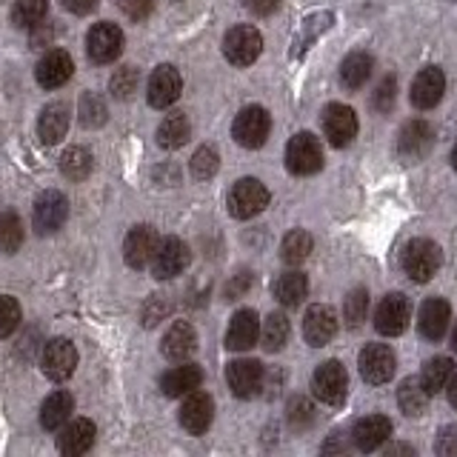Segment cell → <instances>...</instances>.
Masks as SVG:
<instances>
[{"label": "cell", "instance_id": "obj_1", "mask_svg": "<svg viewBox=\"0 0 457 457\" xmlns=\"http://www.w3.org/2000/svg\"><path fill=\"white\" fill-rule=\"evenodd\" d=\"M440 263H443V254H440V246L435 240L418 237V240H411L403 252V271L414 283L432 280L437 275Z\"/></svg>", "mask_w": 457, "mask_h": 457}, {"label": "cell", "instance_id": "obj_2", "mask_svg": "<svg viewBox=\"0 0 457 457\" xmlns=\"http://www.w3.org/2000/svg\"><path fill=\"white\" fill-rule=\"evenodd\" d=\"M269 206V189L257 178H243L228 192V212L237 220H249Z\"/></svg>", "mask_w": 457, "mask_h": 457}, {"label": "cell", "instance_id": "obj_3", "mask_svg": "<svg viewBox=\"0 0 457 457\" xmlns=\"http://www.w3.org/2000/svg\"><path fill=\"white\" fill-rule=\"evenodd\" d=\"M271 132V118L263 106H246L232 123V135L243 149H261Z\"/></svg>", "mask_w": 457, "mask_h": 457}, {"label": "cell", "instance_id": "obj_4", "mask_svg": "<svg viewBox=\"0 0 457 457\" xmlns=\"http://www.w3.org/2000/svg\"><path fill=\"white\" fill-rule=\"evenodd\" d=\"M263 52V37L254 26H235L226 32L223 54L228 63L235 66H252Z\"/></svg>", "mask_w": 457, "mask_h": 457}, {"label": "cell", "instance_id": "obj_5", "mask_svg": "<svg viewBox=\"0 0 457 457\" xmlns=\"http://www.w3.org/2000/svg\"><path fill=\"white\" fill-rule=\"evenodd\" d=\"M192 254L189 246L180 240V237H163L157 243V249L152 254V275L157 280H169V278H178L189 266Z\"/></svg>", "mask_w": 457, "mask_h": 457}, {"label": "cell", "instance_id": "obj_6", "mask_svg": "<svg viewBox=\"0 0 457 457\" xmlns=\"http://www.w3.org/2000/svg\"><path fill=\"white\" fill-rule=\"evenodd\" d=\"M346 389H349V375L337 361H326L318 366V371H314V378H312V392L320 403L340 406L343 397H346Z\"/></svg>", "mask_w": 457, "mask_h": 457}, {"label": "cell", "instance_id": "obj_7", "mask_svg": "<svg viewBox=\"0 0 457 457\" xmlns=\"http://www.w3.org/2000/svg\"><path fill=\"white\" fill-rule=\"evenodd\" d=\"M323 166V149L314 135L300 132L286 146V169L292 175H314Z\"/></svg>", "mask_w": 457, "mask_h": 457}, {"label": "cell", "instance_id": "obj_8", "mask_svg": "<svg viewBox=\"0 0 457 457\" xmlns=\"http://www.w3.org/2000/svg\"><path fill=\"white\" fill-rule=\"evenodd\" d=\"M409 318H411V306L409 300L400 295V292H392L380 300V306L375 312V328L386 337H397L406 332L409 326Z\"/></svg>", "mask_w": 457, "mask_h": 457}, {"label": "cell", "instance_id": "obj_9", "mask_svg": "<svg viewBox=\"0 0 457 457\" xmlns=\"http://www.w3.org/2000/svg\"><path fill=\"white\" fill-rule=\"evenodd\" d=\"M43 371H46V378L54 380V383H63L71 378V371L78 366V349L71 346V340L66 337H57V340H49L46 349H43Z\"/></svg>", "mask_w": 457, "mask_h": 457}, {"label": "cell", "instance_id": "obj_10", "mask_svg": "<svg viewBox=\"0 0 457 457\" xmlns=\"http://www.w3.org/2000/svg\"><path fill=\"white\" fill-rule=\"evenodd\" d=\"M86 49H89V57L95 63H112L118 61L123 52V32L120 26L114 23H97L92 26L89 37H86Z\"/></svg>", "mask_w": 457, "mask_h": 457}, {"label": "cell", "instance_id": "obj_11", "mask_svg": "<svg viewBox=\"0 0 457 457\" xmlns=\"http://www.w3.org/2000/svg\"><path fill=\"white\" fill-rule=\"evenodd\" d=\"M69 218V200L66 195L61 192H43L37 200H35V214H32V220H35V228L40 235H52L57 232Z\"/></svg>", "mask_w": 457, "mask_h": 457}, {"label": "cell", "instance_id": "obj_12", "mask_svg": "<svg viewBox=\"0 0 457 457\" xmlns=\"http://www.w3.org/2000/svg\"><path fill=\"white\" fill-rule=\"evenodd\" d=\"M180 92H183L180 71L175 66L163 63V66L154 69V75L149 80V95H146V100H149L152 109H169L180 97Z\"/></svg>", "mask_w": 457, "mask_h": 457}, {"label": "cell", "instance_id": "obj_13", "mask_svg": "<svg viewBox=\"0 0 457 457\" xmlns=\"http://www.w3.org/2000/svg\"><path fill=\"white\" fill-rule=\"evenodd\" d=\"M395 366H397L395 352L389 346H383V343H369V346L361 352V375L371 386L392 380Z\"/></svg>", "mask_w": 457, "mask_h": 457}, {"label": "cell", "instance_id": "obj_14", "mask_svg": "<svg viewBox=\"0 0 457 457\" xmlns=\"http://www.w3.org/2000/svg\"><path fill=\"white\" fill-rule=\"evenodd\" d=\"M323 132H326V137H328L332 146H337V149L349 146V143L354 140V135H357V114L349 106H343V104L326 106Z\"/></svg>", "mask_w": 457, "mask_h": 457}, {"label": "cell", "instance_id": "obj_15", "mask_svg": "<svg viewBox=\"0 0 457 457\" xmlns=\"http://www.w3.org/2000/svg\"><path fill=\"white\" fill-rule=\"evenodd\" d=\"M226 380H228V389H232L235 397L249 400L263 389L266 371L257 361H235V363H228Z\"/></svg>", "mask_w": 457, "mask_h": 457}, {"label": "cell", "instance_id": "obj_16", "mask_svg": "<svg viewBox=\"0 0 457 457\" xmlns=\"http://www.w3.org/2000/svg\"><path fill=\"white\" fill-rule=\"evenodd\" d=\"M161 349L166 354V361L171 363H183L197 352V332L189 320H175L169 326V332L163 335Z\"/></svg>", "mask_w": 457, "mask_h": 457}, {"label": "cell", "instance_id": "obj_17", "mask_svg": "<svg viewBox=\"0 0 457 457\" xmlns=\"http://www.w3.org/2000/svg\"><path fill=\"white\" fill-rule=\"evenodd\" d=\"M214 418V403L206 392H189V397L183 400L180 406V426L186 428L189 435H204L206 428L212 426Z\"/></svg>", "mask_w": 457, "mask_h": 457}, {"label": "cell", "instance_id": "obj_18", "mask_svg": "<svg viewBox=\"0 0 457 457\" xmlns=\"http://www.w3.org/2000/svg\"><path fill=\"white\" fill-rule=\"evenodd\" d=\"M257 337H261V320H257V312L254 309L235 312V318H232V323H228V332H226V349L246 352L254 346Z\"/></svg>", "mask_w": 457, "mask_h": 457}, {"label": "cell", "instance_id": "obj_19", "mask_svg": "<svg viewBox=\"0 0 457 457\" xmlns=\"http://www.w3.org/2000/svg\"><path fill=\"white\" fill-rule=\"evenodd\" d=\"M71 71H75V63H71L69 52L52 49V52L43 54V61L37 63L35 78L43 89H61V86L71 78Z\"/></svg>", "mask_w": 457, "mask_h": 457}, {"label": "cell", "instance_id": "obj_20", "mask_svg": "<svg viewBox=\"0 0 457 457\" xmlns=\"http://www.w3.org/2000/svg\"><path fill=\"white\" fill-rule=\"evenodd\" d=\"M392 435V420L383 418V414H369V418H361L352 428V443L361 452H375L380 449Z\"/></svg>", "mask_w": 457, "mask_h": 457}, {"label": "cell", "instance_id": "obj_21", "mask_svg": "<svg viewBox=\"0 0 457 457\" xmlns=\"http://www.w3.org/2000/svg\"><path fill=\"white\" fill-rule=\"evenodd\" d=\"M443 92H446V78L437 66H428L411 83V104L418 109H435L443 100Z\"/></svg>", "mask_w": 457, "mask_h": 457}, {"label": "cell", "instance_id": "obj_22", "mask_svg": "<svg viewBox=\"0 0 457 457\" xmlns=\"http://www.w3.org/2000/svg\"><path fill=\"white\" fill-rule=\"evenodd\" d=\"M157 249V235H154V228L152 226H135V228H129V235L123 240V257H126V263L132 266V269H143L149 261H152V254Z\"/></svg>", "mask_w": 457, "mask_h": 457}, {"label": "cell", "instance_id": "obj_23", "mask_svg": "<svg viewBox=\"0 0 457 457\" xmlns=\"http://www.w3.org/2000/svg\"><path fill=\"white\" fill-rule=\"evenodd\" d=\"M337 332V314L328 306H312L303 318V337L309 346H326Z\"/></svg>", "mask_w": 457, "mask_h": 457}, {"label": "cell", "instance_id": "obj_24", "mask_svg": "<svg viewBox=\"0 0 457 457\" xmlns=\"http://www.w3.org/2000/svg\"><path fill=\"white\" fill-rule=\"evenodd\" d=\"M435 143V129L426 120H409L397 135V152L414 161V157H423Z\"/></svg>", "mask_w": 457, "mask_h": 457}, {"label": "cell", "instance_id": "obj_25", "mask_svg": "<svg viewBox=\"0 0 457 457\" xmlns=\"http://www.w3.org/2000/svg\"><path fill=\"white\" fill-rule=\"evenodd\" d=\"M449 320H452V309L443 297H428L420 306L418 326H420V335L426 340H440L443 335H446Z\"/></svg>", "mask_w": 457, "mask_h": 457}, {"label": "cell", "instance_id": "obj_26", "mask_svg": "<svg viewBox=\"0 0 457 457\" xmlns=\"http://www.w3.org/2000/svg\"><path fill=\"white\" fill-rule=\"evenodd\" d=\"M95 435H97V428L92 420H86V418L71 420L61 432V437H57V449L69 457H78V454L89 452L95 446Z\"/></svg>", "mask_w": 457, "mask_h": 457}, {"label": "cell", "instance_id": "obj_27", "mask_svg": "<svg viewBox=\"0 0 457 457\" xmlns=\"http://www.w3.org/2000/svg\"><path fill=\"white\" fill-rule=\"evenodd\" d=\"M200 383H204V371H200V366L183 363V366H175L166 371L161 378V389L166 397H180V395H189V392L200 389Z\"/></svg>", "mask_w": 457, "mask_h": 457}, {"label": "cell", "instance_id": "obj_28", "mask_svg": "<svg viewBox=\"0 0 457 457\" xmlns=\"http://www.w3.org/2000/svg\"><path fill=\"white\" fill-rule=\"evenodd\" d=\"M66 132H69V106L66 104H49L40 112V120H37L40 140L52 146V143H57Z\"/></svg>", "mask_w": 457, "mask_h": 457}, {"label": "cell", "instance_id": "obj_29", "mask_svg": "<svg viewBox=\"0 0 457 457\" xmlns=\"http://www.w3.org/2000/svg\"><path fill=\"white\" fill-rule=\"evenodd\" d=\"M306 295H309V278L303 275V271H297V269L286 271V275H280L278 283H275V297L286 309L300 306L306 300Z\"/></svg>", "mask_w": 457, "mask_h": 457}, {"label": "cell", "instance_id": "obj_30", "mask_svg": "<svg viewBox=\"0 0 457 457\" xmlns=\"http://www.w3.org/2000/svg\"><path fill=\"white\" fill-rule=\"evenodd\" d=\"M71 409H75V400H71L69 392H54L49 395L46 400H43V406H40V423L43 428H61L66 420H69V414Z\"/></svg>", "mask_w": 457, "mask_h": 457}, {"label": "cell", "instance_id": "obj_31", "mask_svg": "<svg viewBox=\"0 0 457 457\" xmlns=\"http://www.w3.org/2000/svg\"><path fill=\"white\" fill-rule=\"evenodd\" d=\"M371 69H375V61L366 52H352L340 66V80L346 89H361L366 86V80L371 78Z\"/></svg>", "mask_w": 457, "mask_h": 457}, {"label": "cell", "instance_id": "obj_32", "mask_svg": "<svg viewBox=\"0 0 457 457\" xmlns=\"http://www.w3.org/2000/svg\"><path fill=\"white\" fill-rule=\"evenodd\" d=\"M192 135V123L186 118L183 112H171L169 118L161 123L157 129V143H161L163 149H180L186 140Z\"/></svg>", "mask_w": 457, "mask_h": 457}, {"label": "cell", "instance_id": "obj_33", "mask_svg": "<svg viewBox=\"0 0 457 457\" xmlns=\"http://www.w3.org/2000/svg\"><path fill=\"white\" fill-rule=\"evenodd\" d=\"M312 249H314L312 235L303 232V228H295V232H289V235L283 237V243H280V257H283V263L300 266L303 261H309Z\"/></svg>", "mask_w": 457, "mask_h": 457}, {"label": "cell", "instance_id": "obj_34", "mask_svg": "<svg viewBox=\"0 0 457 457\" xmlns=\"http://www.w3.org/2000/svg\"><path fill=\"white\" fill-rule=\"evenodd\" d=\"M397 403L409 414V418H420V414L426 411V406H428V392L423 389V383L418 378H409V380L400 383Z\"/></svg>", "mask_w": 457, "mask_h": 457}, {"label": "cell", "instance_id": "obj_35", "mask_svg": "<svg viewBox=\"0 0 457 457\" xmlns=\"http://www.w3.org/2000/svg\"><path fill=\"white\" fill-rule=\"evenodd\" d=\"M452 375H454V363L449 361V357H432V361H426V366H423L420 383L428 395H437V392L446 389Z\"/></svg>", "mask_w": 457, "mask_h": 457}, {"label": "cell", "instance_id": "obj_36", "mask_svg": "<svg viewBox=\"0 0 457 457\" xmlns=\"http://www.w3.org/2000/svg\"><path fill=\"white\" fill-rule=\"evenodd\" d=\"M95 161H92V152L89 149H83V146H71L63 152L61 157V171L69 178V180H83V178H89V171H92Z\"/></svg>", "mask_w": 457, "mask_h": 457}, {"label": "cell", "instance_id": "obj_37", "mask_svg": "<svg viewBox=\"0 0 457 457\" xmlns=\"http://www.w3.org/2000/svg\"><path fill=\"white\" fill-rule=\"evenodd\" d=\"M289 332H292V326H289V320H286V314H280V312L269 314L263 328H261L266 352H280L286 346V340H289Z\"/></svg>", "mask_w": 457, "mask_h": 457}, {"label": "cell", "instance_id": "obj_38", "mask_svg": "<svg viewBox=\"0 0 457 457\" xmlns=\"http://www.w3.org/2000/svg\"><path fill=\"white\" fill-rule=\"evenodd\" d=\"M46 9H49V0H14L12 23L21 29H32L35 23L46 18Z\"/></svg>", "mask_w": 457, "mask_h": 457}, {"label": "cell", "instance_id": "obj_39", "mask_svg": "<svg viewBox=\"0 0 457 457\" xmlns=\"http://www.w3.org/2000/svg\"><path fill=\"white\" fill-rule=\"evenodd\" d=\"M23 243V223L14 212H0V252L14 254Z\"/></svg>", "mask_w": 457, "mask_h": 457}, {"label": "cell", "instance_id": "obj_40", "mask_svg": "<svg viewBox=\"0 0 457 457\" xmlns=\"http://www.w3.org/2000/svg\"><path fill=\"white\" fill-rule=\"evenodd\" d=\"M109 118V112H106V100L100 97L97 92H86L80 97V123L83 126H89V129H97V126H104Z\"/></svg>", "mask_w": 457, "mask_h": 457}, {"label": "cell", "instance_id": "obj_41", "mask_svg": "<svg viewBox=\"0 0 457 457\" xmlns=\"http://www.w3.org/2000/svg\"><path fill=\"white\" fill-rule=\"evenodd\" d=\"M140 86V71L135 66H123L112 75V83H109V92L118 97V100H132V95L137 92Z\"/></svg>", "mask_w": 457, "mask_h": 457}, {"label": "cell", "instance_id": "obj_42", "mask_svg": "<svg viewBox=\"0 0 457 457\" xmlns=\"http://www.w3.org/2000/svg\"><path fill=\"white\" fill-rule=\"evenodd\" d=\"M366 312H369V292L352 289L346 303H343V320H346L349 328H361V323L366 320Z\"/></svg>", "mask_w": 457, "mask_h": 457}, {"label": "cell", "instance_id": "obj_43", "mask_svg": "<svg viewBox=\"0 0 457 457\" xmlns=\"http://www.w3.org/2000/svg\"><path fill=\"white\" fill-rule=\"evenodd\" d=\"M220 169V154L212 146H200L192 157V175L197 180H212Z\"/></svg>", "mask_w": 457, "mask_h": 457}, {"label": "cell", "instance_id": "obj_44", "mask_svg": "<svg viewBox=\"0 0 457 457\" xmlns=\"http://www.w3.org/2000/svg\"><path fill=\"white\" fill-rule=\"evenodd\" d=\"M286 420L295 428V432H303L314 423V406L309 403L306 397H292L289 400V411H286Z\"/></svg>", "mask_w": 457, "mask_h": 457}, {"label": "cell", "instance_id": "obj_45", "mask_svg": "<svg viewBox=\"0 0 457 457\" xmlns=\"http://www.w3.org/2000/svg\"><path fill=\"white\" fill-rule=\"evenodd\" d=\"M21 326V303L9 295H0V337L14 335Z\"/></svg>", "mask_w": 457, "mask_h": 457}, {"label": "cell", "instance_id": "obj_46", "mask_svg": "<svg viewBox=\"0 0 457 457\" xmlns=\"http://www.w3.org/2000/svg\"><path fill=\"white\" fill-rule=\"evenodd\" d=\"M169 300L163 297V295H152L149 300H146V306H143V326L146 328H154L161 320H166V314H169Z\"/></svg>", "mask_w": 457, "mask_h": 457}, {"label": "cell", "instance_id": "obj_47", "mask_svg": "<svg viewBox=\"0 0 457 457\" xmlns=\"http://www.w3.org/2000/svg\"><path fill=\"white\" fill-rule=\"evenodd\" d=\"M395 97H397V80L395 78H383L375 97H371V104H375L378 112H389L395 106Z\"/></svg>", "mask_w": 457, "mask_h": 457}, {"label": "cell", "instance_id": "obj_48", "mask_svg": "<svg viewBox=\"0 0 457 457\" xmlns=\"http://www.w3.org/2000/svg\"><path fill=\"white\" fill-rule=\"evenodd\" d=\"M252 289V271H237V275L226 283V289H223V295H226V300H237V297H243Z\"/></svg>", "mask_w": 457, "mask_h": 457}, {"label": "cell", "instance_id": "obj_49", "mask_svg": "<svg viewBox=\"0 0 457 457\" xmlns=\"http://www.w3.org/2000/svg\"><path fill=\"white\" fill-rule=\"evenodd\" d=\"M120 9L129 14L132 21H146L152 9H154V0H120Z\"/></svg>", "mask_w": 457, "mask_h": 457}, {"label": "cell", "instance_id": "obj_50", "mask_svg": "<svg viewBox=\"0 0 457 457\" xmlns=\"http://www.w3.org/2000/svg\"><path fill=\"white\" fill-rule=\"evenodd\" d=\"M435 452L437 454H457V426H446V428H443V432L437 435Z\"/></svg>", "mask_w": 457, "mask_h": 457}, {"label": "cell", "instance_id": "obj_51", "mask_svg": "<svg viewBox=\"0 0 457 457\" xmlns=\"http://www.w3.org/2000/svg\"><path fill=\"white\" fill-rule=\"evenodd\" d=\"M243 6L252 14H257V18H266V14H271L280 6V0H243Z\"/></svg>", "mask_w": 457, "mask_h": 457}, {"label": "cell", "instance_id": "obj_52", "mask_svg": "<svg viewBox=\"0 0 457 457\" xmlns=\"http://www.w3.org/2000/svg\"><path fill=\"white\" fill-rule=\"evenodd\" d=\"M63 6H66L71 14H89V12L97 6V0H63Z\"/></svg>", "mask_w": 457, "mask_h": 457}, {"label": "cell", "instance_id": "obj_53", "mask_svg": "<svg viewBox=\"0 0 457 457\" xmlns=\"http://www.w3.org/2000/svg\"><path fill=\"white\" fill-rule=\"evenodd\" d=\"M389 454H409V457H414V449L403 446V443H397V446H386V457H389Z\"/></svg>", "mask_w": 457, "mask_h": 457}, {"label": "cell", "instance_id": "obj_54", "mask_svg": "<svg viewBox=\"0 0 457 457\" xmlns=\"http://www.w3.org/2000/svg\"><path fill=\"white\" fill-rule=\"evenodd\" d=\"M446 392H449V403L457 409V375H452V378H449V383H446Z\"/></svg>", "mask_w": 457, "mask_h": 457}, {"label": "cell", "instance_id": "obj_55", "mask_svg": "<svg viewBox=\"0 0 457 457\" xmlns=\"http://www.w3.org/2000/svg\"><path fill=\"white\" fill-rule=\"evenodd\" d=\"M452 349L457 352V323H454V332H452Z\"/></svg>", "mask_w": 457, "mask_h": 457}, {"label": "cell", "instance_id": "obj_56", "mask_svg": "<svg viewBox=\"0 0 457 457\" xmlns=\"http://www.w3.org/2000/svg\"><path fill=\"white\" fill-rule=\"evenodd\" d=\"M452 166L457 169V146H454V152H452Z\"/></svg>", "mask_w": 457, "mask_h": 457}]
</instances>
